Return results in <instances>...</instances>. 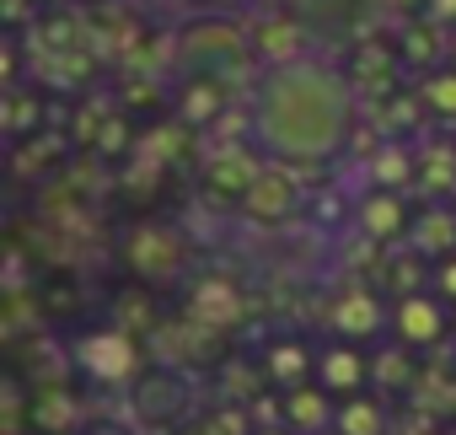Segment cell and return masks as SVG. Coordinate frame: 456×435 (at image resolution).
Wrapping results in <instances>:
<instances>
[{
  "mask_svg": "<svg viewBox=\"0 0 456 435\" xmlns=\"http://www.w3.org/2000/svg\"><path fill=\"white\" fill-rule=\"evenodd\" d=\"M354 86L338 65L306 54L280 70H258V86L248 97V129L253 145L296 172L328 167L349 151L354 129Z\"/></svg>",
  "mask_w": 456,
  "mask_h": 435,
  "instance_id": "cell-1",
  "label": "cell"
},
{
  "mask_svg": "<svg viewBox=\"0 0 456 435\" xmlns=\"http://www.w3.org/2000/svg\"><path fill=\"white\" fill-rule=\"evenodd\" d=\"M193 376L183 365H145L134 382H129V419L151 435H172L193 419Z\"/></svg>",
  "mask_w": 456,
  "mask_h": 435,
  "instance_id": "cell-2",
  "label": "cell"
},
{
  "mask_svg": "<svg viewBox=\"0 0 456 435\" xmlns=\"http://www.w3.org/2000/svg\"><path fill=\"white\" fill-rule=\"evenodd\" d=\"M177 60L209 81H232L237 70L253 65V44L237 22H215V17H199V22H183L177 28Z\"/></svg>",
  "mask_w": 456,
  "mask_h": 435,
  "instance_id": "cell-3",
  "label": "cell"
},
{
  "mask_svg": "<svg viewBox=\"0 0 456 435\" xmlns=\"http://www.w3.org/2000/svg\"><path fill=\"white\" fill-rule=\"evenodd\" d=\"M124 259H129V269H134L140 280H172V275H183L188 248H183V232H177V226H167V221H140V226H129V237H124Z\"/></svg>",
  "mask_w": 456,
  "mask_h": 435,
  "instance_id": "cell-4",
  "label": "cell"
},
{
  "mask_svg": "<svg viewBox=\"0 0 456 435\" xmlns=\"http://www.w3.org/2000/svg\"><path fill=\"white\" fill-rule=\"evenodd\" d=\"M456 328V312L435 296V291H413V296H397L392 301V339L403 349H435L440 339H451Z\"/></svg>",
  "mask_w": 456,
  "mask_h": 435,
  "instance_id": "cell-5",
  "label": "cell"
},
{
  "mask_svg": "<svg viewBox=\"0 0 456 435\" xmlns=\"http://www.w3.org/2000/svg\"><path fill=\"white\" fill-rule=\"evenodd\" d=\"M76 365L86 371V382H102V387H118V382H134L145 365H140V344L134 333L124 328H97L76 344Z\"/></svg>",
  "mask_w": 456,
  "mask_h": 435,
  "instance_id": "cell-6",
  "label": "cell"
},
{
  "mask_svg": "<svg viewBox=\"0 0 456 435\" xmlns=\"http://www.w3.org/2000/svg\"><path fill=\"white\" fill-rule=\"evenodd\" d=\"M296 209H301V172L269 161V167L258 172V183L248 188L242 215H248L253 226H285V221H296Z\"/></svg>",
  "mask_w": 456,
  "mask_h": 435,
  "instance_id": "cell-7",
  "label": "cell"
},
{
  "mask_svg": "<svg viewBox=\"0 0 456 435\" xmlns=\"http://www.w3.org/2000/svg\"><path fill=\"white\" fill-rule=\"evenodd\" d=\"M328 328H333V339L370 344V339H381V328H392V307H387L370 285H349V291L333 296V307H328Z\"/></svg>",
  "mask_w": 456,
  "mask_h": 435,
  "instance_id": "cell-8",
  "label": "cell"
},
{
  "mask_svg": "<svg viewBox=\"0 0 456 435\" xmlns=\"http://www.w3.org/2000/svg\"><path fill=\"white\" fill-rule=\"evenodd\" d=\"M183 307H188V323H199L209 333H232L248 317V296H242V285L232 275H204V280H193V291H188Z\"/></svg>",
  "mask_w": 456,
  "mask_h": 435,
  "instance_id": "cell-9",
  "label": "cell"
},
{
  "mask_svg": "<svg viewBox=\"0 0 456 435\" xmlns=\"http://www.w3.org/2000/svg\"><path fill=\"white\" fill-rule=\"evenodd\" d=\"M354 226H360L365 242L397 248V242L413 237V209H408V199H403L397 188H370V193L354 204Z\"/></svg>",
  "mask_w": 456,
  "mask_h": 435,
  "instance_id": "cell-10",
  "label": "cell"
},
{
  "mask_svg": "<svg viewBox=\"0 0 456 435\" xmlns=\"http://www.w3.org/2000/svg\"><path fill=\"white\" fill-rule=\"evenodd\" d=\"M248 44H253V60H258V70H280V65H296V60H306L312 28H306L301 17H290V12H274V17H264V22L248 33Z\"/></svg>",
  "mask_w": 456,
  "mask_h": 435,
  "instance_id": "cell-11",
  "label": "cell"
},
{
  "mask_svg": "<svg viewBox=\"0 0 456 435\" xmlns=\"http://www.w3.org/2000/svg\"><path fill=\"white\" fill-rule=\"evenodd\" d=\"M264 167H269V156H264L258 145H242V140H237V145H220V151L209 156V167H204V188L220 193V199H232V204H242Z\"/></svg>",
  "mask_w": 456,
  "mask_h": 435,
  "instance_id": "cell-12",
  "label": "cell"
},
{
  "mask_svg": "<svg viewBox=\"0 0 456 435\" xmlns=\"http://www.w3.org/2000/svg\"><path fill=\"white\" fill-rule=\"evenodd\" d=\"M317 387H328L333 398H354L370 392V355L349 339H333L317 349Z\"/></svg>",
  "mask_w": 456,
  "mask_h": 435,
  "instance_id": "cell-13",
  "label": "cell"
},
{
  "mask_svg": "<svg viewBox=\"0 0 456 435\" xmlns=\"http://www.w3.org/2000/svg\"><path fill=\"white\" fill-rule=\"evenodd\" d=\"M280 419L285 430L296 435H333V419H338V398L317 382H301L290 392H280Z\"/></svg>",
  "mask_w": 456,
  "mask_h": 435,
  "instance_id": "cell-14",
  "label": "cell"
},
{
  "mask_svg": "<svg viewBox=\"0 0 456 435\" xmlns=\"http://www.w3.org/2000/svg\"><path fill=\"white\" fill-rule=\"evenodd\" d=\"M344 76H349V86L354 92H365V97H392L397 92V70H403V60H397V49H376V44H365V49H354L344 65H338Z\"/></svg>",
  "mask_w": 456,
  "mask_h": 435,
  "instance_id": "cell-15",
  "label": "cell"
},
{
  "mask_svg": "<svg viewBox=\"0 0 456 435\" xmlns=\"http://www.w3.org/2000/svg\"><path fill=\"white\" fill-rule=\"evenodd\" d=\"M264 376L280 392H290L301 382H317V344H306V339H274L264 349Z\"/></svg>",
  "mask_w": 456,
  "mask_h": 435,
  "instance_id": "cell-16",
  "label": "cell"
},
{
  "mask_svg": "<svg viewBox=\"0 0 456 435\" xmlns=\"http://www.w3.org/2000/svg\"><path fill=\"white\" fill-rule=\"evenodd\" d=\"M440 44H445V28H435L429 17L403 22V28H397V38H392V49H397V60H403V70H419V76L440 70V54H445Z\"/></svg>",
  "mask_w": 456,
  "mask_h": 435,
  "instance_id": "cell-17",
  "label": "cell"
},
{
  "mask_svg": "<svg viewBox=\"0 0 456 435\" xmlns=\"http://www.w3.org/2000/svg\"><path fill=\"white\" fill-rule=\"evenodd\" d=\"M408 248H413V253H424L429 264L451 259V253H456V209L429 199V209H424L419 221H413V237H408Z\"/></svg>",
  "mask_w": 456,
  "mask_h": 435,
  "instance_id": "cell-18",
  "label": "cell"
},
{
  "mask_svg": "<svg viewBox=\"0 0 456 435\" xmlns=\"http://www.w3.org/2000/svg\"><path fill=\"white\" fill-rule=\"evenodd\" d=\"M333 435H392V414L376 392H354V398H338V419H333Z\"/></svg>",
  "mask_w": 456,
  "mask_h": 435,
  "instance_id": "cell-19",
  "label": "cell"
},
{
  "mask_svg": "<svg viewBox=\"0 0 456 435\" xmlns=\"http://www.w3.org/2000/svg\"><path fill=\"white\" fill-rule=\"evenodd\" d=\"M370 177H376V188H408V183H419V151L408 145V140H381L376 151H370Z\"/></svg>",
  "mask_w": 456,
  "mask_h": 435,
  "instance_id": "cell-20",
  "label": "cell"
},
{
  "mask_svg": "<svg viewBox=\"0 0 456 435\" xmlns=\"http://www.w3.org/2000/svg\"><path fill=\"white\" fill-rule=\"evenodd\" d=\"M220 113H225V81L199 76L193 86H183V92H177V119H183L188 129H204V124H215Z\"/></svg>",
  "mask_w": 456,
  "mask_h": 435,
  "instance_id": "cell-21",
  "label": "cell"
},
{
  "mask_svg": "<svg viewBox=\"0 0 456 435\" xmlns=\"http://www.w3.org/2000/svg\"><path fill=\"white\" fill-rule=\"evenodd\" d=\"M413 92H419V103L435 124H456V65H440V70L419 76Z\"/></svg>",
  "mask_w": 456,
  "mask_h": 435,
  "instance_id": "cell-22",
  "label": "cell"
},
{
  "mask_svg": "<svg viewBox=\"0 0 456 435\" xmlns=\"http://www.w3.org/2000/svg\"><path fill=\"white\" fill-rule=\"evenodd\" d=\"M38 44H44V54H76V49H81V22H76V12L44 6V17H38Z\"/></svg>",
  "mask_w": 456,
  "mask_h": 435,
  "instance_id": "cell-23",
  "label": "cell"
},
{
  "mask_svg": "<svg viewBox=\"0 0 456 435\" xmlns=\"http://www.w3.org/2000/svg\"><path fill=\"white\" fill-rule=\"evenodd\" d=\"M6 135L17 145L33 140V135H44V103L33 92H22V86H6Z\"/></svg>",
  "mask_w": 456,
  "mask_h": 435,
  "instance_id": "cell-24",
  "label": "cell"
},
{
  "mask_svg": "<svg viewBox=\"0 0 456 435\" xmlns=\"http://www.w3.org/2000/svg\"><path fill=\"white\" fill-rule=\"evenodd\" d=\"M408 355L413 349H403V344H392V349H381V355H370V382H381L387 392H403L408 387Z\"/></svg>",
  "mask_w": 456,
  "mask_h": 435,
  "instance_id": "cell-25",
  "label": "cell"
},
{
  "mask_svg": "<svg viewBox=\"0 0 456 435\" xmlns=\"http://www.w3.org/2000/svg\"><path fill=\"white\" fill-rule=\"evenodd\" d=\"M129 145H134V129H129V119H118V113H113V119H102V129H97V140H92V151L113 161V156H124Z\"/></svg>",
  "mask_w": 456,
  "mask_h": 435,
  "instance_id": "cell-26",
  "label": "cell"
},
{
  "mask_svg": "<svg viewBox=\"0 0 456 435\" xmlns=\"http://www.w3.org/2000/svg\"><path fill=\"white\" fill-rule=\"evenodd\" d=\"M429 291H435V296H440V301L456 312V253L435 264V275H429Z\"/></svg>",
  "mask_w": 456,
  "mask_h": 435,
  "instance_id": "cell-27",
  "label": "cell"
},
{
  "mask_svg": "<svg viewBox=\"0 0 456 435\" xmlns=\"http://www.w3.org/2000/svg\"><path fill=\"white\" fill-rule=\"evenodd\" d=\"M424 17L435 28H456V0H424Z\"/></svg>",
  "mask_w": 456,
  "mask_h": 435,
  "instance_id": "cell-28",
  "label": "cell"
},
{
  "mask_svg": "<svg viewBox=\"0 0 456 435\" xmlns=\"http://www.w3.org/2000/svg\"><path fill=\"white\" fill-rule=\"evenodd\" d=\"M81 435H140V424H134V419H97V424H86Z\"/></svg>",
  "mask_w": 456,
  "mask_h": 435,
  "instance_id": "cell-29",
  "label": "cell"
},
{
  "mask_svg": "<svg viewBox=\"0 0 456 435\" xmlns=\"http://www.w3.org/2000/svg\"><path fill=\"white\" fill-rule=\"evenodd\" d=\"M253 435H296V430H285V424H253Z\"/></svg>",
  "mask_w": 456,
  "mask_h": 435,
  "instance_id": "cell-30",
  "label": "cell"
},
{
  "mask_svg": "<svg viewBox=\"0 0 456 435\" xmlns=\"http://www.w3.org/2000/svg\"><path fill=\"white\" fill-rule=\"evenodd\" d=\"M172 435H215V430H204V424H183V430H172Z\"/></svg>",
  "mask_w": 456,
  "mask_h": 435,
  "instance_id": "cell-31",
  "label": "cell"
},
{
  "mask_svg": "<svg viewBox=\"0 0 456 435\" xmlns=\"http://www.w3.org/2000/svg\"><path fill=\"white\" fill-rule=\"evenodd\" d=\"M44 6H65V0H44Z\"/></svg>",
  "mask_w": 456,
  "mask_h": 435,
  "instance_id": "cell-32",
  "label": "cell"
},
{
  "mask_svg": "<svg viewBox=\"0 0 456 435\" xmlns=\"http://www.w3.org/2000/svg\"><path fill=\"white\" fill-rule=\"evenodd\" d=\"M451 344H456V328H451Z\"/></svg>",
  "mask_w": 456,
  "mask_h": 435,
  "instance_id": "cell-33",
  "label": "cell"
},
{
  "mask_svg": "<svg viewBox=\"0 0 456 435\" xmlns=\"http://www.w3.org/2000/svg\"><path fill=\"white\" fill-rule=\"evenodd\" d=\"M451 435H456V430H451Z\"/></svg>",
  "mask_w": 456,
  "mask_h": 435,
  "instance_id": "cell-34",
  "label": "cell"
}]
</instances>
